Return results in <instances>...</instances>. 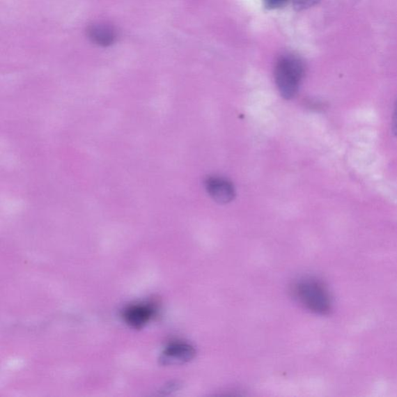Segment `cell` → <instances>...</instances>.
<instances>
[{
  "label": "cell",
  "mask_w": 397,
  "mask_h": 397,
  "mask_svg": "<svg viewBox=\"0 0 397 397\" xmlns=\"http://www.w3.org/2000/svg\"><path fill=\"white\" fill-rule=\"evenodd\" d=\"M92 38L100 45H107L113 42L114 33L105 27H95L91 31Z\"/></svg>",
  "instance_id": "obj_6"
},
{
  "label": "cell",
  "mask_w": 397,
  "mask_h": 397,
  "mask_svg": "<svg viewBox=\"0 0 397 397\" xmlns=\"http://www.w3.org/2000/svg\"><path fill=\"white\" fill-rule=\"evenodd\" d=\"M393 128L394 133L397 136V102L394 109V118H393Z\"/></svg>",
  "instance_id": "obj_9"
},
{
  "label": "cell",
  "mask_w": 397,
  "mask_h": 397,
  "mask_svg": "<svg viewBox=\"0 0 397 397\" xmlns=\"http://www.w3.org/2000/svg\"><path fill=\"white\" fill-rule=\"evenodd\" d=\"M289 0H263L267 9L276 10L283 8Z\"/></svg>",
  "instance_id": "obj_8"
},
{
  "label": "cell",
  "mask_w": 397,
  "mask_h": 397,
  "mask_svg": "<svg viewBox=\"0 0 397 397\" xmlns=\"http://www.w3.org/2000/svg\"><path fill=\"white\" fill-rule=\"evenodd\" d=\"M196 350L186 343H173L169 345L161 355L159 361L162 366H177L186 364L193 359Z\"/></svg>",
  "instance_id": "obj_3"
},
{
  "label": "cell",
  "mask_w": 397,
  "mask_h": 397,
  "mask_svg": "<svg viewBox=\"0 0 397 397\" xmlns=\"http://www.w3.org/2000/svg\"><path fill=\"white\" fill-rule=\"evenodd\" d=\"M206 189L213 200L219 203H228L234 200L235 190L233 184L228 180L220 176L208 178Z\"/></svg>",
  "instance_id": "obj_4"
},
{
  "label": "cell",
  "mask_w": 397,
  "mask_h": 397,
  "mask_svg": "<svg viewBox=\"0 0 397 397\" xmlns=\"http://www.w3.org/2000/svg\"><path fill=\"white\" fill-rule=\"evenodd\" d=\"M154 308L148 305H133L127 308L123 317L125 322L134 329L145 327L153 317Z\"/></svg>",
  "instance_id": "obj_5"
},
{
  "label": "cell",
  "mask_w": 397,
  "mask_h": 397,
  "mask_svg": "<svg viewBox=\"0 0 397 397\" xmlns=\"http://www.w3.org/2000/svg\"><path fill=\"white\" fill-rule=\"evenodd\" d=\"M305 74L303 61L294 54H284L277 61L275 79L282 97L290 100L295 97Z\"/></svg>",
  "instance_id": "obj_1"
},
{
  "label": "cell",
  "mask_w": 397,
  "mask_h": 397,
  "mask_svg": "<svg viewBox=\"0 0 397 397\" xmlns=\"http://www.w3.org/2000/svg\"><path fill=\"white\" fill-rule=\"evenodd\" d=\"M320 0H293L294 9L300 11L312 8L318 4Z\"/></svg>",
  "instance_id": "obj_7"
},
{
  "label": "cell",
  "mask_w": 397,
  "mask_h": 397,
  "mask_svg": "<svg viewBox=\"0 0 397 397\" xmlns=\"http://www.w3.org/2000/svg\"><path fill=\"white\" fill-rule=\"evenodd\" d=\"M299 302L312 312L327 315L332 311V299L325 286L314 279L303 280L294 289Z\"/></svg>",
  "instance_id": "obj_2"
}]
</instances>
